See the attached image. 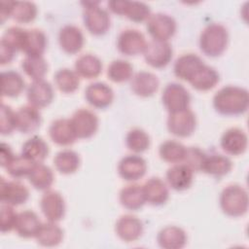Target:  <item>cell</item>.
<instances>
[{
    "label": "cell",
    "mask_w": 249,
    "mask_h": 249,
    "mask_svg": "<svg viewBox=\"0 0 249 249\" xmlns=\"http://www.w3.org/2000/svg\"><path fill=\"white\" fill-rule=\"evenodd\" d=\"M27 100L30 105L36 108H44L49 106L54 96L52 85L46 80L33 81L27 88Z\"/></svg>",
    "instance_id": "obj_14"
},
{
    "label": "cell",
    "mask_w": 249,
    "mask_h": 249,
    "mask_svg": "<svg viewBox=\"0 0 249 249\" xmlns=\"http://www.w3.org/2000/svg\"><path fill=\"white\" fill-rule=\"evenodd\" d=\"M143 230L144 228L141 220L129 214L121 216L115 226L117 235L125 242L137 240L142 235Z\"/></svg>",
    "instance_id": "obj_17"
},
{
    "label": "cell",
    "mask_w": 249,
    "mask_h": 249,
    "mask_svg": "<svg viewBox=\"0 0 249 249\" xmlns=\"http://www.w3.org/2000/svg\"><path fill=\"white\" fill-rule=\"evenodd\" d=\"M58 43L60 48L69 54L79 53L85 43L82 30L75 25H65L58 33Z\"/></svg>",
    "instance_id": "obj_18"
},
{
    "label": "cell",
    "mask_w": 249,
    "mask_h": 249,
    "mask_svg": "<svg viewBox=\"0 0 249 249\" xmlns=\"http://www.w3.org/2000/svg\"><path fill=\"white\" fill-rule=\"evenodd\" d=\"M220 144L224 152L227 154L231 156H239L246 151L248 138L242 129L231 127L223 133Z\"/></svg>",
    "instance_id": "obj_16"
},
{
    "label": "cell",
    "mask_w": 249,
    "mask_h": 249,
    "mask_svg": "<svg viewBox=\"0 0 249 249\" xmlns=\"http://www.w3.org/2000/svg\"><path fill=\"white\" fill-rule=\"evenodd\" d=\"M186 149L187 148L178 141L166 140L160 144L159 154L160 159L166 162L179 163L184 160Z\"/></svg>",
    "instance_id": "obj_38"
},
{
    "label": "cell",
    "mask_w": 249,
    "mask_h": 249,
    "mask_svg": "<svg viewBox=\"0 0 249 249\" xmlns=\"http://www.w3.org/2000/svg\"><path fill=\"white\" fill-rule=\"evenodd\" d=\"M15 158V155L11 149V147L2 142L1 143V151H0V163L2 167H6L11 161L12 160Z\"/></svg>",
    "instance_id": "obj_50"
},
{
    "label": "cell",
    "mask_w": 249,
    "mask_h": 249,
    "mask_svg": "<svg viewBox=\"0 0 249 249\" xmlns=\"http://www.w3.org/2000/svg\"><path fill=\"white\" fill-rule=\"evenodd\" d=\"M123 16H125L133 22L140 23L148 20V18L151 17V9L144 2L124 0Z\"/></svg>",
    "instance_id": "obj_42"
},
{
    "label": "cell",
    "mask_w": 249,
    "mask_h": 249,
    "mask_svg": "<svg viewBox=\"0 0 249 249\" xmlns=\"http://www.w3.org/2000/svg\"><path fill=\"white\" fill-rule=\"evenodd\" d=\"M157 240L163 249H181L187 243V234L179 227L168 226L160 231Z\"/></svg>",
    "instance_id": "obj_25"
},
{
    "label": "cell",
    "mask_w": 249,
    "mask_h": 249,
    "mask_svg": "<svg viewBox=\"0 0 249 249\" xmlns=\"http://www.w3.org/2000/svg\"><path fill=\"white\" fill-rule=\"evenodd\" d=\"M26 31L27 29H23L18 26L10 27L3 34L0 42L9 46L17 53L22 52L25 43Z\"/></svg>",
    "instance_id": "obj_45"
},
{
    "label": "cell",
    "mask_w": 249,
    "mask_h": 249,
    "mask_svg": "<svg viewBox=\"0 0 249 249\" xmlns=\"http://www.w3.org/2000/svg\"><path fill=\"white\" fill-rule=\"evenodd\" d=\"M29 198V191L22 183L18 181H6L1 178L0 199L1 202L18 206L25 203Z\"/></svg>",
    "instance_id": "obj_12"
},
{
    "label": "cell",
    "mask_w": 249,
    "mask_h": 249,
    "mask_svg": "<svg viewBox=\"0 0 249 249\" xmlns=\"http://www.w3.org/2000/svg\"><path fill=\"white\" fill-rule=\"evenodd\" d=\"M85 98L90 106L97 109H104L113 102L114 91L107 84L96 82L87 87L85 89Z\"/></svg>",
    "instance_id": "obj_15"
},
{
    "label": "cell",
    "mask_w": 249,
    "mask_h": 249,
    "mask_svg": "<svg viewBox=\"0 0 249 249\" xmlns=\"http://www.w3.org/2000/svg\"><path fill=\"white\" fill-rule=\"evenodd\" d=\"M220 81L219 73L211 66L204 64L189 81L196 90L207 91L212 89Z\"/></svg>",
    "instance_id": "obj_30"
},
{
    "label": "cell",
    "mask_w": 249,
    "mask_h": 249,
    "mask_svg": "<svg viewBox=\"0 0 249 249\" xmlns=\"http://www.w3.org/2000/svg\"><path fill=\"white\" fill-rule=\"evenodd\" d=\"M147 171L146 160L137 155L124 157L118 165L119 175L125 181L133 182L141 179Z\"/></svg>",
    "instance_id": "obj_13"
},
{
    "label": "cell",
    "mask_w": 249,
    "mask_h": 249,
    "mask_svg": "<svg viewBox=\"0 0 249 249\" xmlns=\"http://www.w3.org/2000/svg\"><path fill=\"white\" fill-rule=\"evenodd\" d=\"M146 62L154 68H163L171 60L173 51L168 42L153 40L147 43L143 52Z\"/></svg>",
    "instance_id": "obj_9"
},
{
    "label": "cell",
    "mask_w": 249,
    "mask_h": 249,
    "mask_svg": "<svg viewBox=\"0 0 249 249\" xmlns=\"http://www.w3.org/2000/svg\"><path fill=\"white\" fill-rule=\"evenodd\" d=\"M133 67L124 59L113 60L107 69L108 78L114 83H124L132 78Z\"/></svg>",
    "instance_id": "obj_40"
},
{
    "label": "cell",
    "mask_w": 249,
    "mask_h": 249,
    "mask_svg": "<svg viewBox=\"0 0 249 249\" xmlns=\"http://www.w3.org/2000/svg\"><path fill=\"white\" fill-rule=\"evenodd\" d=\"M53 78L57 89L64 93H72L76 91L80 85V77L75 71L69 68H61L57 70Z\"/></svg>",
    "instance_id": "obj_37"
},
{
    "label": "cell",
    "mask_w": 249,
    "mask_h": 249,
    "mask_svg": "<svg viewBox=\"0 0 249 249\" xmlns=\"http://www.w3.org/2000/svg\"><path fill=\"white\" fill-rule=\"evenodd\" d=\"M248 194L240 185L227 186L220 195V206L230 217L243 216L248 210Z\"/></svg>",
    "instance_id": "obj_3"
},
{
    "label": "cell",
    "mask_w": 249,
    "mask_h": 249,
    "mask_svg": "<svg viewBox=\"0 0 249 249\" xmlns=\"http://www.w3.org/2000/svg\"><path fill=\"white\" fill-rule=\"evenodd\" d=\"M147 42L144 35L136 30L127 28L123 30L117 40L119 52L124 55H137L144 52Z\"/></svg>",
    "instance_id": "obj_10"
},
{
    "label": "cell",
    "mask_w": 249,
    "mask_h": 249,
    "mask_svg": "<svg viewBox=\"0 0 249 249\" xmlns=\"http://www.w3.org/2000/svg\"><path fill=\"white\" fill-rule=\"evenodd\" d=\"M161 101L170 114L189 108L191 95L184 86L178 83H169L162 90Z\"/></svg>",
    "instance_id": "obj_5"
},
{
    "label": "cell",
    "mask_w": 249,
    "mask_h": 249,
    "mask_svg": "<svg viewBox=\"0 0 249 249\" xmlns=\"http://www.w3.org/2000/svg\"><path fill=\"white\" fill-rule=\"evenodd\" d=\"M23 72L33 81L44 79L48 72V63L43 56H26L21 61Z\"/></svg>",
    "instance_id": "obj_39"
},
{
    "label": "cell",
    "mask_w": 249,
    "mask_h": 249,
    "mask_svg": "<svg viewBox=\"0 0 249 249\" xmlns=\"http://www.w3.org/2000/svg\"><path fill=\"white\" fill-rule=\"evenodd\" d=\"M213 106L221 115H242L247 111L249 106V93L243 88L226 86L215 93Z\"/></svg>",
    "instance_id": "obj_1"
},
{
    "label": "cell",
    "mask_w": 249,
    "mask_h": 249,
    "mask_svg": "<svg viewBox=\"0 0 249 249\" xmlns=\"http://www.w3.org/2000/svg\"><path fill=\"white\" fill-rule=\"evenodd\" d=\"M35 162L30 160L29 159L25 158L22 155L15 156V158L12 160V161L5 167L7 172L13 177V178H22L25 177L31 173L32 169L35 166Z\"/></svg>",
    "instance_id": "obj_44"
},
{
    "label": "cell",
    "mask_w": 249,
    "mask_h": 249,
    "mask_svg": "<svg viewBox=\"0 0 249 249\" xmlns=\"http://www.w3.org/2000/svg\"><path fill=\"white\" fill-rule=\"evenodd\" d=\"M75 72L84 79H94L102 72L101 60L90 53L83 54L75 61Z\"/></svg>",
    "instance_id": "obj_28"
},
{
    "label": "cell",
    "mask_w": 249,
    "mask_h": 249,
    "mask_svg": "<svg viewBox=\"0 0 249 249\" xmlns=\"http://www.w3.org/2000/svg\"><path fill=\"white\" fill-rule=\"evenodd\" d=\"M160 86L158 77L147 71L137 72L131 78L130 88L132 91L141 97H150L156 93Z\"/></svg>",
    "instance_id": "obj_21"
},
{
    "label": "cell",
    "mask_w": 249,
    "mask_h": 249,
    "mask_svg": "<svg viewBox=\"0 0 249 249\" xmlns=\"http://www.w3.org/2000/svg\"><path fill=\"white\" fill-rule=\"evenodd\" d=\"M16 53L17 52H15L12 48L0 42V63L2 65L10 63L14 59Z\"/></svg>",
    "instance_id": "obj_49"
},
{
    "label": "cell",
    "mask_w": 249,
    "mask_h": 249,
    "mask_svg": "<svg viewBox=\"0 0 249 249\" xmlns=\"http://www.w3.org/2000/svg\"><path fill=\"white\" fill-rule=\"evenodd\" d=\"M83 20L88 31L95 36L107 33L110 28V16L99 6V2H83Z\"/></svg>",
    "instance_id": "obj_4"
},
{
    "label": "cell",
    "mask_w": 249,
    "mask_h": 249,
    "mask_svg": "<svg viewBox=\"0 0 249 249\" xmlns=\"http://www.w3.org/2000/svg\"><path fill=\"white\" fill-rule=\"evenodd\" d=\"M28 180L34 189L48 191L53 184L54 176L53 170L41 162L35 164L31 173L28 175Z\"/></svg>",
    "instance_id": "obj_35"
},
{
    "label": "cell",
    "mask_w": 249,
    "mask_h": 249,
    "mask_svg": "<svg viewBox=\"0 0 249 249\" xmlns=\"http://www.w3.org/2000/svg\"><path fill=\"white\" fill-rule=\"evenodd\" d=\"M120 202L127 210L136 211L142 208L146 203L143 187L138 184L124 187L120 192Z\"/></svg>",
    "instance_id": "obj_27"
},
{
    "label": "cell",
    "mask_w": 249,
    "mask_h": 249,
    "mask_svg": "<svg viewBox=\"0 0 249 249\" xmlns=\"http://www.w3.org/2000/svg\"><path fill=\"white\" fill-rule=\"evenodd\" d=\"M49 134L52 141L59 146L72 145L77 139L69 119H57L53 121L50 125Z\"/></svg>",
    "instance_id": "obj_23"
},
{
    "label": "cell",
    "mask_w": 249,
    "mask_h": 249,
    "mask_svg": "<svg viewBox=\"0 0 249 249\" xmlns=\"http://www.w3.org/2000/svg\"><path fill=\"white\" fill-rule=\"evenodd\" d=\"M150 136L141 128L129 130L125 137V144L128 150L134 153H143L150 147Z\"/></svg>",
    "instance_id": "obj_43"
},
{
    "label": "cell",
    "mask_w": 249,
    "mask_h": 249,
    "mask_svg": "<svg viewBox=\"0 0 249 249\" xmlns=\"http://www.w3.org/2000/svg\"><path fill=\"white\" fill-rule=\"evenodd\" d=\"M16 129V112L6 105H1V117H0V132L2 135H8Z\"/></svg>",
    "instance_id": "obj_48"
},
{
    "label": "cell",
    "mask_w": 249,
    "mask_h": 249,
    "mask_svg": "<svg viewBox=\"0 0 249 249\" xmlns=\"http://www.w3.org/2000/svg\"><path fill=\"white\" fill-rule=\"evenodd\" d=\"M46 34L39 29H29L26 31L25 43L22 52L26 56H42L47 48Z\"/></svg>",
    "instance_id": "obj_32"
},
{
    "label": "cell",
    "mask_w": 249,
    "mask_h": 249,
    "mask_svg": "<svg viewBox=\"0 0 249 249\" xmlns=\"http://www.w3.org/2000/svg\"><path fill=\"white\" fill-rule=\"evenodd\" d=\"M194 180V171L185 163H176L166 171V181L169 187L175 191L189 189Z\"/></svg>",
    "instance_id": "obj_20"
},
{
    "label": "cell",
    "mask_w": 249,
    "mask_h": 249,
    "mask_svg": "<svg viewBox=\"0 0 249 249\" xmlns=\"http://www.w3.org/2000/svg\"><path fill=\"white\" fill-rule=\"evenodd\" d=\"M229 33L227 28L220 23H210L199 36L200 51L207 56H220L227 49Z\"/></svg>",
    "instance_id": "obj_2"
},
{
    "label": "cell",
    "mask_w": 249,
    "mask_h": 249,
    "mask_svg": "<svg viewBox=\"0 0 249 249\" xmlns=\"http://www.w3.org/2000/svg\"><path fill=\"white\" fill-rule=\"evenodd\" d=\"M35 238L37 242L42 246H56L63 239V231L58 225L55 224V222L49 221L42 223Z\"/></svg>",
    "instance_id": "obj_31"
},
{
    "label": "cell",
    "mask_w": 249,
    "mask_h": 249,
    "mask_svg": "<svg viewBox=\"0 0 249 249\" xmlns=\"http://www.w3.org/2000/svg\"><path fill=\"white\" fill-rule=\"evenodd\" d=\"M232 168L231 160L223 155L214 154L206 157L202 171L217 178L227 175Z\"/></svg>",
    "instance_id": "obj_34"
},
{
    "label": "cell",
    "mask_w": 249,
    "mask_h": 249,
    "mask_svg": "<svg viewBox=\"0 0 249 249\" xmlns=\"http://www.w3.org/2000/svg\"><path fill=\"white\" fill-rule=\"evenodd\" d=\"M14 2L10 1H2L1 2V10H0V22L3 24L6 19H8L11 17L12 14V8H13Z\"/></svg>",
    "instance_id": "obj_51"
},
{
    "label": "cell",
    "mask_w": 249,
    "mask_h": 249,
    "mask_svg": "<svg viewBox=\"0 0 249 249\" xmlns=\"http://www.w3.org/2000/svg\"><path fill=\"white\" fill-rule=\"evenodd\" d=\"M21 155L35 163H41L49 155V146L42 137L34 135L23 143Z\"/></svg>",
    "instance_id": "obj_29"
},
{
    "label": "cell",
    "mask_w": 249,
    "mask_h": 249,
    "mask_svg": "<svg viewBox=\"0 0 249 249\" xmlns=\"http://www.w3.org/2000/svg\"><path fill=\"white\" fill-rule=\"evenodd\" d=\"M42 223L37 214L31 210H24L18 213L15 230L23 238L35 237Z\"/></svg>",
    "instance_id": "obj_26"
},
{
    "label": "cell",
    "mask_w": 249,
    "mask_h": 249,
    "mask_svg": "<svg viewBox=\"0 0 249 249\" xmlns=\"http://www.w3.org/2000/svg\"><path fill=\"white\" fill-rule=\"evenodd\" d=\"M147 31L153 37L154 40L167 42L176 32V21L175 19L163 13H157L151 15L147 20Z\"/></svg>",
    "instance_id": "obj_6"
},
{
    "label": "cell",
    "mask_w": 249,
    "mask_h": 249,
    "mask_svg": "<svg viewBox=\"0 0 249 249\" xmlns=\"http://www.w3.org/2000/svg\"><path fill=\"white\" fill-rule=\"evenodd\" d=\"M207 155L198 147H189L186 149L184 157V163L188 165L193 171H202Z\"/></svg>",
    "instance_id": "obj_46"
},
{
    "label": "cell",
    "mask_w": 249,
    "mask_h": 249,
    "mask_svg": "<svg viewBox=\"0 0 249 249\" xmlns=\"http://www.w3.org/2000/svg\"><path fill=\"white\" fill-rule=\"evenodd\" d=\"M70 121L77 138L88 139L92 137L97 131L98 118L95 113L89 109H78Z\"/></svg>",
    "instance_id": "obj_8"
},
{
    "label": "cell",
    "mask_w": 249,
    "mask_h": 249,
    "mask_svg": "<svg viewBox=\"0 0 249 249\" xmlns=\"http://www.w3.org/2000/svg\"><path fill=\"white\" fill-rule=\"evenodd\" d=\"M0 217H1V224H0L1 232L4 233V232L11 231L12 230H15L18 213L15 212L12 205L2 202L0 206Z\"/></svg>",
    "instance_id": "obj_47"
},
{
    "label": "cell",
    "mask_w": 249,
    "mask_h": 249,
    "mask_svg": "<svg viewBox=\"0 0 249 249\" xmlns=\"http://www.w3.org/2000/svg\"><path fill=\"white\" fill-rule=\"evenodd\" d=\"M204 65L203 60L195 53H186L179 56L173 67L174 75L183 81H190Z\"/></svg>",
    "instance_id": "obj_22"
},
{
    "label": "cell",
    "mask_w": 249,
    "mask_h": 249,
    "mask_svg": "<svg viewBox=\"0 0 249 249\" xmlns=\"http://www.w3.org/2000/svg\"><path fill=\"white\" fill-rule=\"evenodd\" d=\"M40 207L44 216L51 222H58L65 215V201L63 196L56 191L48 190L42 196Z\"/></svg>",
    "instance_id": "obj_11"
},
{
    "label": "cell",
    "mask_w": 249,
    "mask_h": 249,
    "mask_svg": "<svg viewBox=\"0 0 249 249\" xmlns=\"http://www.w3.org/2000/svg\"><path fill=\"white\" fill-rule=\"evenodd\" d=\"M37 6L30 1L14 2L11 18L20 23H28L33 21L37 17Z\"/></svg>",
    "instance_id": "obj_41"
},
{
    "label": "cell",
    "mask_w": 249,
    "mask_h": 249,
    "mask_svg": "<svg viewBox=\"0 0 249 249\" xmlns=\"http://www.w3.org/2000/svg\"><path fill=\"white\" fill-rule=\"evenodd\" d=\"M1 86L3 96L17 97L24 89L25 82L19 73L8 70L1 73Z\"/></svg>",
    "instance_id": "obj_33"
},
{
    "label": "cell",
    "mask_w": 249,
    "mask_h": 249,
    "mask_svg": "<svg viewBox=\"0 0 249 249\" xmlns=\"http://www.w3.org/2000/svg\"><path fill=\"white\" fill-rule=\"evenodd\" d=\"M196 127V118L190 109L170 113L167 119V129L177 137L191 136Z\"/></svg>",
    "instance_id": "obj_7"
},
{
    "label": "cell",
    "mask_w": 249,
    "mask_h": 249,
    "mask_svg": "<svg viewBox=\"0 0 249 249\" xmlns=\"http://www.w3.org/2000/svg\"><path fill=\"white\" fill-rule=\"evenodd\" d=\"M53 163L59 173L72 174L78 170L81 160L79 155L75 151L66 149L58 152L55 155L53 159Z\"/></svg>",
    "instance_id": "obj_36"
},
{
    "label": "cell",
    "mask_w": 249,
    "mask_h": 249,
    "mask_svg": "<svg viewBox=\"0 0 249 249\" xmlns=\"http://www.w3.org/2000/svg\"><path fill=\"white\" fill-rule=\"evenodd\" d=\"M42 122L38 108L32 105L20 107L16 112V129L22 133H31L37 130Z\"/></svg>",
    "instance_id": "obj_19"
},
{
    "label": "cell",
    "mask_w": 249,
    "mask_h": 249,
    "mask_svg": "<svg viewBox=\"0 0 249 249\" xmlns=\"http://www.w3.org/2000/svg\"><path fill=\"white\" fill-rule=\"evenodd\" d=\"M143 187L146 202L152 205H161L165 203L169 197V192L166 184L159 177L148 179Z\"/></svg>",
    "instance_id": "obj_24"
}]
</instances>
